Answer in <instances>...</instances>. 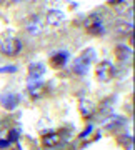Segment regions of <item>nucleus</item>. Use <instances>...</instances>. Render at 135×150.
Masks as SVG:
<instances>
[{
    "instance_id": "1",
    "label": "nucleus",
    "mask_w": 135,
    "mask_h": 150,
    "mask_svg": "<svg viewBox=\"0 0 135 150\" xmlns=\"http://www.w3.org/2000/svg\"><path fill=\"white\" fill-rule=\"evenodd\" d=\"M20 50H22V42L15 37L4 38L0 42V52L5 55H17Z\"/></svg>"
},
{
    "instance_id": "2",
    "label": "nucleus",
    "mask_w": 135,
    "mask_h": 150,
    "mask_svg": "<svg viewBox=\"0 0 135 150\" xmlns=\"http://www.w3.org/2000/svg\"><path fill=\"white\" fill-rule=\"evenodd\" d=\"M85 28L88 33H93V35H102L105 30H103V23H102V18L98 17V13H92V15L87 17L85 20Z\"/></svg>"
},
{
    "instance_id": "3",
    "label": "nucleus",
    "mask_w": 135,
    "mask_h": 150,
    "mask_svg": "<svg viewBox=\"0 0 135 150\" xmlns=\"http://www.w3.org/2000/svg\"><path fill=\"white\" fill-rule=\"evenodd\" d=\"M92 55H93V50H92V48H87L85 52L77 59L75 67H74V69H75L77 72L80 70V74H83V72L87 70V67H88V64H90V60H92Z\"/></svg>"
},
{
    "instance_id": "4",
    "label": "nucleus",
    "mask_w": 135,
    "mask_h": 150,
    "mask_svg": "<svg viewBox=\"0 0 135 150\" xmlns=\"http://www.w3.org/2000/svg\"><path fill=\"white\" fill-rule=\"evenodd\" d=\"M64 20H65V15H64V12H60V10H50L49 13H47V17H45V22H47L49 25H52V27L62 25Z\"/></svg>"
},
{
    "instance_id": "5",
    "label": "nucleus",
    "mask_w": 135,
    "mask_h": 150,
    "mask_svg": "<svg viewBox=\"0 0 135 150\" xmlns=\"http://www.w3.org/2000/svg\"><path fill=\"white\" fill-rule=\"evenodd\" d=\"M27 30L32 33V35H38V33H42V30H43L42 18L37 17V15H32V17H30V20L27 22Z\"/></svg>"
},
{
    "instance_id": "6",
    "label": "nucleus",
    "mask_w": 135,
    "mask_h": 150,
    "mask_svg": "<svg viewBox=\"0 0 135 150\" xmlns=\"http://www.w3.org/2000/svg\"><path fill=\"white\" fill-rule=\"evenodd\" d=\"M114 75V67L110 62H102V64L97 67V77L98 80H108L110 77Z\"/></svg>"
},
{
    "instance_id": "7",
    "label": "nucleus",
    "mask_w": 135,
    "mask_h": 150,
    "mask_svg": "<svg viewBox=\"0 0 135 150\" xmlns=\"http://www.w3.org/2000/svg\"><path fill=\"white\" fill-rule=\"evenodd\" d=\"M65 62H67V54L65 52H59V54L50 57V64L54 65V67H62Z\"/></svg>"
},
{
    "instance_id": "8",
    "label": "nucleus",
    "mask_w": 135,
    "mask_h": 150,
    "mask_svg": "<svg viewBox=\"0 0 135 150\" xmlns=\"http://www.w3.org/2000/svg\"><path fill=\"white\" fill-rule=\"evenodd\" d=\"M112 5L119 12H125L130 7V0H117V2H112Z\"/></svg>"
},
{
    "instance_id": "9",
    "label": "nucleus",
    "mask_w": 135,
    "mask_h": 150,
    "mask_svg": "<svg viewBox=\"0 0 135 150\" xmlns=\"http://www.w3.org/2000/svg\"><path fill=\"white\" fill-rule=\"evenodd\" d=\"M43 74V65L42 64H32L30 65V75H42Z\"/></svg>"
},
{
    "instance_id": "10",
    "label": "nucleus",
    "mask_w": 135,
    "mask_h": 150,
    "mask_svg": "<svg viewBox=\"0 0 135 150\" xmlns=\"http://www.w3.org/2000/svg\"><path fill=\"white\" fill-rule=\"evenodd\" d=\"M59 142V137L55 134H52V135H47V137H43V144L47 145V147H50V145H55Z\"/></svg>"
},
{
    "instance_id": "11",
    "label": "nucleus",
    "mask_w": 135,
    "mask_h": 150,
    "mask_svg": "<svg viewBox=\"0 0 135 150\" xmlns=\"http://www.w3.org/2000/svg\"><path fill=\"white\" fill-rule=\"evenodd\" d=\"M130 30H132V25H129V23H127V25H119V27H117V32H120V33H127V32H130Z\"/></svg>"
}]
</instances>
